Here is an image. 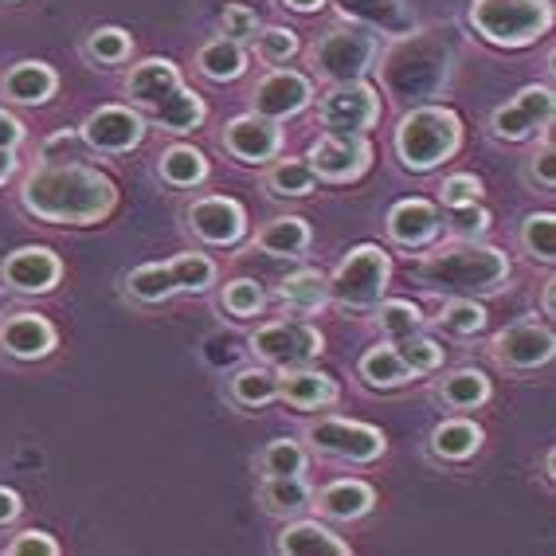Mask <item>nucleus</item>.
<instances>
[{"instance_id": "obj_1", "label": "nucleus", "mask_w": 556, "mask_h": 556, "mask_svg": "<svg viewBox=\"0 0 556 556\" xmlns=\"http://www.w3.org/2000/svg\"><path fill=\"white\" fill-rule=\"evenodd\" d=\"M21 204L36 219L87 228L99 224L118 204V185L83 161H43L24 177Z\"/></svg>"}, {"instance_id": "obj_2", "label": "nucleus", "mask_w": 556, "mask_h": 556, "mask_svg": "<svg viewBox=\"0 0 556 556\" xmlns=\"http://www.w3.org/2000/svg\"><path fill=\"white\" fill-rule=\"evenodd\" d=\"M416 275L447 294H490L509 278V258L482 243H451L431 251L416 267Z\"/></svg>"}, {"instance_id": "obj_3", "label": "nucleus", "mask_w": 556, "mask_h": 556, "mask_svg": "<svg viewBox=\"0 0 556 556\" xmlns=\"http://www.w3.org/2000/svg\"><path fill=\"white\" fill-rule=\"evenodd\" d=\"M400 48L384 60V87L396 99H435L447 87L451 51L435 36H400Z\"/></svg>"}, {"instance_id": "obj_4", "label": "nucleus", "mask_w": 556, "mask_h": 556, "mask_svg": "<svg viewBox=\"0 0 556 556\" xmlns=\"http://www.w3.org/2000/svg\"><path fill=\"white\" fill-rule=\"evenodd\" d=\"M458 141H463V122L447 106H416L396 129V153L412 173L443 165L458 150Z\"/></svg>"}, {"instance_id": "obj_5", "label": "nucleus", "mask_w": 556, "mask_h": 556, "mask_svg": "<svg viewBox=\"0 0 556 556\" xmlns=\"http://www.w3.org/2000/svg\"><path fill=\"white\" fill-rule=\"evenodd\" d=\"M470 24L486 43L526 48L553 28V4L548 0H475Z\"/></svg>"}, {"instance_id": "obj_6", "label": "nucleus", "mask_w": 556, "mask_h": 556, "mask_svg": "<svg viewBox=\"0 0 556 556\" xmlns=\"http://www.w3.org/2000/svg\"><path fill=\"white\" fill-rule=\"evenodd\" d=\"M372 60H377V40L368 28H333L314 43V67L329 83L365 79Z\"/></svg>"}, {"instance_id": "obj_7", "label": "nucleus", "mask_w": 556, "mask_h": 556, "mask_svg": "<svg viewBox=\"0 0 556 556\" xmlns=\"http://www.w3.org/2000/svg\"><path fill=\"white\" fill-rule=\"evenodd\" d=\"M388 290V255L380 248H357L349 251V258L338 267L333 282H329V294L349 309H365L377 306Z\"/></svg>"}, {"instance_id": "obj_8", "label": "nucleus", "mask_w": 556, "mask_h": 556, "mask_svg": "<svg viewBox=\"0 0 556 556\" xmlns=\"http://www.w3.org/2000/svg\"><path fill=\"white\" fill-rule=\"evenodd\" d=\"M318 118L326 129H338V134H365L380 122V99L368 83H333L326 99L318 106Z\"/></svg>"}, {"instance_id": "obj_9", "label": "nucleus", "mask_w": 556, "mask_h": 556, "mask_svg": "<svg viewBox=\"0 0 556 556\" xmlns=\"http://www.w3.org/2000/svg\"><path fill=\"white\" fill-rule=\"evenodd\" d=\"M309 439H314L318 451H326L333 458H349V463H377L384 455V435L377 428H368V424H357V419H318L309 428Z\"/></svg>"}, {"instance_id": "obj_10", "label": "nucleus", "mask_w": 556, "mask_h": 556, "mask_svg": "<svg viewBox=\"0 0 556 556\" xmlns=\"http://www.w3.org/2000/svg\"><path fill=\"white\" fill-rule=\"evenodd\" d=\"M251 349L263 361H270V365L294 368V365H306L309 357H318L321 333L314 326H306V321H270V326L255 329Z\"/></svg>"}, {"instance_id": "obj_11", "label": "nucleus", "mask_w": 556, "mask_h": 556, "mask_svg": "<svg viewBox=\"0 0 556 556\" xmlns=\"http://www.w3.org/2000/svg\"><path fill=\"white\" fill-rule=\"evenodd\" d=\"M372 161V146H368L365 134H338V129H326L314 150H309V169L326 180H357Z\"/></svg>"}, {"instance_id": "obj_12", "label": "nucleus", "mask_w": 556, "mask_h": 556, "mask_svg": "<svg viewBox=\"0 0 556 556\" xmlns=\"http://www.w3.org/2000/svg\"><path fill=\"white\" fill-rule=\"evenodd\" d=\"M83 141L94 153H129L146 138V118L129 106H99L83 122Z\"/></svg>"}, {"instance_id": "obj_13", "label": "nucleus", "mask_w": 556, "mask_h": 556, "mask_svg": "<svg viewBox=\"0 0 556 556\" xmlns=\"http://www.w3.org/2000/svg\"><path fill=\"white\" fill-rule=\"evenodd\" d=\"M309 94L314 90H309L306 75H299V71H270L251 90V106H255V114H263L270 122L294 118L299 110L309 106Z\"/></svg>"}, {"instance_id": "obj_14", "label": "nucleus", "mask_w": 556, "mask_h": 556, "mask_svg": "<svg viewBox=\"0 0 556 556\" xmlns=\"http://www.w3.org/2000/svg\"><path fill=\"white\" fill-rule=\"evenodd\" d=\"M553 122V90L548 87H526L509 106L494 114V134L502 141H526L536 129Z\"/></svg>"}, {"instance_id": "obj_15", "label": "nucleus", "mask_w": 556, "mask_h": 556, "mask_svg": "<svg viewBox=\"0 0 556 556\" xmlns=\"http://www.w3.org/2000/svg\"><path fill=\"white\" fill-rule=\"evenodd\" d=\"M0 275H4V282L12 290H21V294H48V290L60 287L63 263L51 248H21L4 258Z\"/></svg>"}, {"instance_id": "obj_16", "label": "nucleus", "mask_w": 556, "mask_h": 556, "mask_svg": "<svg viewBox=\"0 0 556 556\" xmlns=\"http://www.w3.org/2000/svg\"><path fill=\"white\" fill-rule=\"evenodd\" d=\"M553 329L536 326V321H521V326H509L506 333H497L494 353L502 365L509 368H541L553 361Z\"/></svg>"}, {"instance_id": "obj_17", "label": "nucleus", "mask_w": 556, "mask_h": 556, "mask_svg": "<svg viewBox=\"0 0 556 556\" xmlns=\"http://www.w3.org/2000/svg\"><path fill=\"white\" fill-rule=\"evenodd\" d=\"M189 228L208 243H236L248 228V216L231 197H200L189 204Z\"/></svg>"}, {"instance_id": "obj_18", "label": "nucleus", "mask_w": 556, "mask_h": 556, "mask_svg": "<svg viewBox=\"0 0 556 556\" xmlns=\"http://www.w3.org/2000/svg\"><path fill=\"white\" fill-rule=\"evenodd\" d=\"M0 349L16 361H40L55 349V326L43 314H12L0 321Z\"/></svg>"}, {"instance_id": "obj_19", "label": "nucleus", "mask_w": 556, "mask_h": 556, "mask_svg": "<svg viewBox=\"0 0 556 556\" xmlns=\"http://www.w3.org/2000/svg\"><path fill=\"white\" fill-rule=\"evenodd\" d=\"M224 146L239 161L258 165V161L278 157V150H282V129L270 118H263V114H243V118H236L224 129Z\"/></svg>"}, {"instance_id": "obj_20", "label": "nucleus", "mask_w": 556, "mask_h": 556, "mask_svg": "<svg viewBox=\"0 0 556 556\" xmlns=\"http://www.w3.org/2000/svg\"><path fill=\"white\" fill-rule=\"evenodd\" d=\"M338 9L349 21H357L361 28H380L388 36H412L416 16L407 12L404 0H338Z\"/></svg>"}, {"instance_id": "obj_21", "label": "nucleus", "mask_w": 556, "mask_h": 556, "mask_svg": "<svg viewBox=\"0 0 556 556\" xmlns=\"http://www.w3.org/2000/svg\"><path fill=\"white\" fill-rule=\"evenodd\" d=\"M60 87V75L48 67V63H36V60H24L4 75L0 90H4V99L16 102V106H40L55 94Z\"/></svg>"}, {"instance_id": "obj_22", "label": "nucleus", "mask_w": 556, "mask_h": 556, "mask_svg": "<svg viewBox=\"0 0 556 556\" xmlns=\"http://www.w3.org/2000/svg\"><path fill=\"white\" fill-rule=\"evenodd\" d=\"M439 231V212L428 200H400L396 208L388 212V236L396 239L400 248H424Z\"/></svg>"}, {"instance_id": "obj_23", "label": "nucleus", "mask_w": 556, "mask_h": 556, "mask_svg": "<svg viewBox=\"0 0 556 556\" xmlns=\"http://www.w3.org/2000/svg\"><path fill=\"white\" fill-rule=\"evenodd\" d=\"M278 553L287 556H349V541L318 521H299L278 533Z\"/></svg>"}, {"instance_id": "obj_24", "label": "nucleus", "mask_w": 556, "mask_h": 556, "mask_svg": "<svg viewBox=\"0 0 556 556\" xmlns=\"http://www.w3.org/2000/svg\"><path fill=\"white\" fill-rule=\"evenodd\" d=\"M180 87V71L173 67L169 60H146V63H138V67L129 71V79H126V94L138 106H157L169 90H177Z\"/></svg>"}, {"instance_id": "obj_25", "label": "nucleus", "mask_w": 556, "mask_h": 556, "mask_svg": "<svg viewBox=\"0 0 556 556\" xmlns=\"http://www.w3.org/2000/svg\"><path fill=\"white\" fill-rule=\"evenodd\" d=\"M278 396L294 407H326L338 400V384L326 377V372H314V368L294 365L290 372L278 377Z\"/></svg>"}, {"instance_id": "obj_26", "label": "nucleus", "mask_w": 556, "mask_h": 556, "mask_svg": "<svg viewBox=\"0 0 556 556\" xmlns=\"http://www.w3.org/2000/svg\"><path fill=\"white\" fill-rule=\"evenodd\" d=\"M150 110H153V122H157L161 129H169V134H189V129H197L200 122H204V114H208L204 99L189 87L169 90V94Z\"/></svg>"}, {"instance_id": "obj_27", "label": "nucleus", "mask_w": 556, "mask_h": 556, "mask_svg": "<svg viewBox=\"0 0 556 556\" xmlns=\"http://www.w3.org/2000/svg\"><path fill=\"white\" fill-rule=\"evenodd\" d=\"M197 67L204 79L212 83H231L239 79L243 71H248V51H243V43L228 40V36H219V40L204 43L197 55Z\"/></svg>"}, {"instance_id": "obj_28", "label": "nucleus", "mask_w": 556, "mask_h": 556, "mask_svg": "<svg viewBox=\"0 0 556 556\" xmlns=\"http://www.w3.org/2000/svg\"><path fill=\"white\" fill-rule=\"evenodd\" d=\"M318 509L326 517H338V521H353V517L372 509V486L357 482V478H341V482H333V486H326L318 494Z\"/></svg>"}, {"instance_id": "obj_29", "label": "nucleus", "mask_w": 556, "mask_h": 556, "mask_svg": "<svg viewBox=\"0 0 556 556\" xmlns=\"http://www.w3.org/2000/svg\"><path fill=\"white\" fill-rule=\"evenodd\" d=\"M161 180L173 185V189H192L200 180L208 177V161L204 153L192 150V146H169V150L161 153Z\"/></svg>"}, {"instance_id": "obj_30", "label": "nucleus", "mask_w": 556, "mask_h": 556, "mask_svg": "<svg viewBox=\"0 0 556 556\" xmlns=\"http://www.w3.org/2000/svg\"><path fill=\"white\" fill-rule=\"evenodd\" d=\"M431 447H435L439 458L463 463V458H470L478 447H482V431H478V424H470V419H447V424H439L435 428Z\"/></svg>"}, {"instance_id": "obj_31", "label": "nucleus", "mask_w": 556, "mask_h": 556, "mask_svg": "<svg viewBox=\"0 0 556 556\" xmlns=\"http://www.w3.org/2000/svg\"><path fill=\"white\" fill-rule=\"evenodd\" d=\"M255 243H258V251H267V255H299L309 243V228H306V219H299V216H278L258 231Z\"/></svg>"}, {"instance_id": "obj_32", "label": "nucleus", "mask_w": 556, "mask_h": 556, "mask_svg": "<svg viewBox=\"0 0 556 556\" xmlns=\"http://www.w3.org/2000/svg\"><path fill=\"white\" fill-rule=\"evenodd\" d=\"M361 377L372 388H400L412 380V368L400 361L396 345H384V349H368L365 357H361Z\"/></svg>"}, {"instance_id": "obj_33", "label": "nucleus", "mask_w": 556, "mask_h": 556, "mask_svg": "<svg viewBox=\"0 0 556 556\" xmlns=\"http://www.w3.org/2000/svg\"><path fill=\"white\" fill-rule=\"evenodd\" d=\"M126 290L138 302H165L177 294V278H173L169 263H146V267L129 270Z\"/></svg>"}, {"instance_id": "obj_34", "label": "nucleus", "mask_w": 556, "mask_h": 556, "mask_svg": "<svg viewBox=\"0 0 556 556\" xmlns=\"http://www.w3.org/2000/svg\"><path fill=\"white\" fill-rule=\"evenodd\" d=\"M439 396H443V404L467 412V407H478L490 400V380L482 377L478 368H458V372H451V377L443 380Z\"/></svg>"}, {"instance_id": "obj_35", "label": "nucleus", "mask_w": 556, "mask_h": 556, "mask_svg": "<svg viewBox=\"0 0 556 556\" xmlns=\"http://www.w3.org/2000/svg\"><path fill=\"white\" fill-rule=\"evenodd\" d=\"M258 502H263L270 514H299V509H306L309 490L299 475H287V478L267 475V482H263V490H258Z\"/></svg>"}, {"instance_id": "obj_36", "label": "nucleus", "mask_w": 556, "mask_h": 556, "mask_svg": "<svg viewBox=\"0 0 556 556\" xmlns=\"http://www.w3.org/2000/svg\"><path fill=\"white\" fill-rule=\"evenodd\" d=\"M314 185H318V173L309 169V161H299V157L278 161L267 177V189L275 192V197H306Z\"/></svg>"}, {"instance_id": "obj_37", "label": "nucleus", "mask_w": 556, "mask_h": 556, "mask_svg": "<svg viewBox=\"0 0 556 556\" xmlns=\"http://www.w3.org/2000/svg\"><path fill=\"white\" fill-rule=\"evenodd\" d=\"M329 299V282L318 270H299L282 282V302H290L294 309H318Z\"/></svg>"}, {"instance_id": "obj_38", "label": "nucleus", "mask_w": 556, "mask_h": 556, "mask_svg": "<svg viewBox=\"0 0 556 556\" xmlns=\"http://www.w3.org/2000/svg\"><path fill=\"white\" fill-rule=\"evenodd\" d=\"M169 267H173V278H177V290L200 294V290H208L212 282H216V263H212L208 255H200V251H185V255L173 258Z\"/></svg>"}, {"instance_id": "obj_39", "label": "nucleus", "mask_w": 556, "mask_h": 556, "mask_svg": "<svg viewBox=\"0 0 556 556\" xmlns=\"http://www.w3.org/2000/svg\"><path fill=\"white\" fill-rule=\"evenodd\" d=\"M231 392H236L239 404L248 407H263L278 396V377L267 368H243L236 380H231Z\"/></svg>"}, {"instance_id": "obj_40", "label": "nucleus", "mask_w": 556, "mask_h": 556, "mask_svg": "<svg viewBox=\"0 0 556 556\" xmlns=\"http://www.w3.org/2000/svg\"><path fill=\"white\" fill-rule=\"evenodd\" d=\"M129 51H134V40H129V31H122V28H94L87 40V55L94 63H106V67L126 63Z\"/></svg>"}, {"instance_id": "obj_41", "label": "nucleus", "mask_w": 556, "mask_h": 556, "mask_svg": "<svg viewBox=\"0 0 556 556\" xmlns=\"http://www.w3.org/2000/svg\"><path fill=\"white\" fill-rule=\"evenodd\" d=\"M396 353H400V361L412 368V377H419V372H435V368L443 365V345L431 338H419V333L396 341Z\"/></svg>"}, {"instance_id": "obj_42", "label": "nucleus", "mask_w": 556, "mask_h": 556, "mask_svg": "<svg viewBox=\"0 0 556 556\" xmlns=\"http://www.w3.org/2000/svg\"><path fill=\"white\" fill-rule=\"evenodd\" d=\"M302 470H306V451H302L294 439H275V443L263 451V475L287 478V475H302Z\"/></svg>"}, {"instance_id": "obj_43", "label": "nucleus", "mask_w": 556, "mask_h": 556, "mask_svg": "<svg viewBox=\"0 0 556 556\" xmlns=\"http://www.w3.org/2000/svg\"><path fill=\"white\" fill-rule=\"evenodd\" d=\"M521 243H526V251L533 258H541V263H553V258H556V219L548 216V212H541V216H529L526 228H521Z\"/></svg>"}, {"instance_id": "obj_44", "label": "nucleus", "mask_w": 556, "mask_h": 556, "mask_svg": "<svg viewBox=\"0 0 556 556\" xmlns=\"http://www.w3.org/2000/svg\"><path fill=\"white\" fill-rule=\"evenodd\" d=\"M255 51L263 63H287L299 55V36H294L290 28H258Z\"/></svg>"}, {"instance_id": "obj_45", "label": "nucleus", "mask_w": 556, "mask_h": 556, "mask_svg": "<svg viewBox=\"0 0 556 556\" xmlns=\"http://www.w3.org/2000/svg\"><path fill=\"white\" fill-rule=\"evenodd\" d=\"M424 318H419V309L412 302H384L380 306V329H384L392 341H404L412 333H419Z\"/></svg>"}, {"instance_id": "obj_46", "label": "nucleus", "mask_w": 556, "mask_h": 556, "mask_svg": "<svg viewBox=\"0 0 556 556\" xmlns=\"http://www.w3.org/2000/svg\"><path fill=\"white\" fill-rule=\"evenodd\" d=\"M224 309L236 314V318H251V314H258V309H263V287L251 282V278H236V282H228V290H224Z\"/></svg>"}, {"instance_id": "obj_47", "label": "nucleus", "mask_w": 556, "mask_h": 556, "mask_svg": "<svg viewBox=\"0 0 556 556\" xmlns=\"http://www.w3.org/2000/svg\"><path fill=\"white\" fill-rule=\"evenodd\" d=\"M439 321H443L451 333H463V338H467V333H478V329L486 326V309L475 306L470 299H455L447 309H443V318Z\"/></svg>"}, {"instance_id": "obj_48", "label": "nucleus", "mask_w": 556, "mask_h": 556, "mask_svg": "<svg viewBox=\"0 0 556 556\" xmlns=\"http://www.w3.org/2000/svg\"><path fill=\"white\" fill-rule=\"evenodd\" d=\"M219 31H224L228 40H236V43L255 40V31H258L255 9H248V4H228V9H224V16H219Z\"/></svg>"}, {"instance_id": "obj_49", "label": "nucleus", "mask_w": 556, "mask_h": 556, "mask_svg": "<svg viewBox=\"0 0 556 556\" xmlns=\"http://www.w3.org/2000/svg\"><path fill=\"white\" fill-rule=\"evenodd\" d=\"M9 556H60V541L43 529H24L21 536H12Z\"/></svg>"}, {"instance_id": "obj_50", "label": "nucleus", "mask_w": 556, "mask_h": 556, "mask_svg": "<svg viewBox=\"0 0 556 556\" xmlns=\"http://www.w3.org/2000/svg\"><path fill=\"white\" fill-rule=\"evenodd\" d=\"M443 204H475L478 197H482V180L478 177H470V173H455V177H447L443 180Z\"/></svg>"}, {"instance_id": "obj_51", "label": "nucleus", "mask_w": 556, "mask_h": 556, "mask_svg": "<svg viewBox=\"0 0 556 556\" xmlns=\"http://www.w3.org/2000/svg\"><path fill=\"white\" fill-rule=\"evenodd\" d=\"M83 150H87L83 134H55V138L43 141L40 161H83Z\"/></svg>"}, {"instance_id": "obj_52", "label": "nucleus", "mask_w": 556, "mask_h": 556, "mask_svg": "<svg viewBox=\"0 0 556 556\" xmlns=\"http://www.w3.org/2000/svg\"><path fill=\"white\" fill-rule=\"evenodd\" d=\"M451 219H455V228L463 231V236H478V231H486L490 216L475 204H455V212H451Z\"/></svg>"}, {"instance_id": "obj_53", "label": "nucleus", "mask_w": 556, "mask_h": 556, "mask_svg": "<svg viewBox=\"0 0 556 556\" xmlns=\"http://www.w3.org/2000/svg\"><path fill=\"white\" fill-rule=\"evenodd\" d=\"M533 177L545 185V189H553L556 185V153H553V141H545L541 150L533 153Z\"/></svg>"}, {"instance_id": "obj_54", "label": "nucleus", "mask_w": 556, "mask_h": 556, "mask_svg": "<svg viewBox=\"0 0 556 556\" xmlns=\"http://www.w3.org/2000/svg\"><path fill=\"white\" fill-rule=\"evenodd\" d=\"M21 141H24L21 118H12L9 110H0V150H16Z\"/></svg>"}, {"instance_id": "obj_55", "label": "nucleus", "mask_w": 556, "mask_h": 556, "mask_svg": "<svg viewBox=\"0 0 556 556\" xmlns=\"http://www.w3.org/2000/svg\"><path fill=\"white\" fill-rule=\"evenodd\" d=\"M21 494H16V490H4L0 486V529L4 526H12V521H16V517H21Z\"/></svg>"}, {"instance_id": "obj_56", "label": "nucleus", "mask_w": 556, "mask_h": 556, "mask_svg": "<svg viewBox=\"0 0 556 556\" xmlns=\"http://www.w3.org/2000/svg\"><path fill=\"white\" fill-rule=\"evenodd\" d=\"M12 173H16V153H12V150H0V185H9Z\"/></svg>"}, {"instance_id": "obj_57", "label": "nucleus", "mask_w": 556, "mask_h": 556, "mask_svg": "<svg viewBox=\"0 0 556 556\" xmlns=\"http://www.w3.org/2000/svg\"><path fill=\"white\" fill-rule=\"evenodd\" d=\"M287 9H294V12H318L326 0H282Z\"/></svg>"}, {"instance_id": "obj_58", "label": "nucleus", "mask_w": 556, "mask_h": 556, "mask_svg": "<svg viewBox=\"0 0 556 556\" xmlns=\"http://www.w3.org/2000/svg\"><path fill=\"white\" fill-rule=\"evenodd\" d=\"M545 314L548 318L556 314V282H545Z\"/></svg>"}, {"instance_id": "obj_59", "label": "nucleus", "mask_w": 556, "mask_h": 556, "mask_svg": "<svg viewBox=\"0 0 556 556\" xmlns=\"http://www.w3.org/2000/svg\"><path fill=\"white\" fill-rule=\"evenodd\" d=\"M0 4H16V0H0Z\"/></svg>"}]
</instances>
